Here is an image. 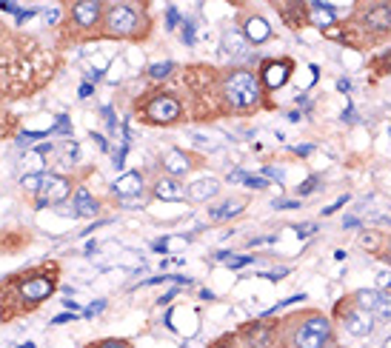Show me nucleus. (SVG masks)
<instances>
[{"label": "nucleus", "instance_id": "obj_5", "mask_svg": "<svg viewBox=\"0 0 391 348\" xmlns=\"http://www.w3.org/2000/svg\"><path fill=\"white\" fill-rule=\"evenodd\" d=\"M69 192H72V186H69L66 178H60V174H43V183L37 189V203L40 206L60 203V200L69 197Z\"/></svg>", "mask_w": 391, "mask_h": 348}, {"label": "nucleus", "instance_id": "obj_20", "mask_svg": "<svg viewBox=\"0 0 391 348\" xmlns=\"http://www.w3.org/2000/svg\"><path fill=\"white\" fill-rule=\"evenodd\" d=\"M243 211V203L240 200H226L220 208H211L208 214L214 217V220H226V217H234V214H240Z\"/></svg>", "mask_w": 391, "mask_h": 348}, {"label": "nucleus", "instance_id": "obj_1", "mask_svg": "<svg viewBox=\"0 0 391 348\" xmlns=\"http://www.w3.org/2000/svg\"><path fill=\"white\" fill-rule=\"evenodd\" d=\"M223 92H226V100L237 109H248L257 103L260 98V86L254 80V74L248 72H232L226 77V86H223Z\"/></svg>", "mask_w": 391, "mask_h": 348}, {"label": "nucleus", "instance_id": "obj_25", "mask_svg": "<svg viewBox=\"0 0 391 348\" xmlns=\"http://www.w3.org/2000/svg\"><path fill=\"white\" fill-rule=\"evenodd\" d=\"M40 138H49V132H23V135L18 138V146H29V143H34V140H40Z\"/></svg>", "mask_w": 391, "mask_h": 348}, {"label": "nucleus", "instance_id": "obj_30", "mask_svg": "<svg viewBox=\"0 0 391 348\" xmlns=\"http://www.w3.org/2000/svg\"><path fill=\"white\" fill-rule=\"evenodd\" d=\"M98 348H128L123 340H106V342H100Z\"/></svg>", "mask_w": 391, "mask_h": 348}, {"label": "nucleus", "instance_id": "obj_13", "mask_svg": "<svg viewBox=\"0 0 391 348\" xmlns=\"http://www.w3.org/2000/svg\"><path fill=\"white\" fill-rule=\"evenodd\" d=\"M243 32H246V40L248 43H263V40H269L272 37V26L263 20V18H248L246 20V26H243Z\"/></svg>", "mask_w": 391, "mask_h": 348}, {"label": "nucleus", "instance_id": "obj_33", "mask_svg": "<svg viewBox=\"0 0 391 348\" xmlns=\"http://www.w3.org/2000/svg\"><path fill=\"white\" fill-rule=\"evenodd\" d=\"M69 320H77V317H74V314H58L52 323H55V326H63V323H69Z\"/></svg>", "mask_w": 391, "mask_h": 348}, {"label": "nucleus", "instance_id": "obj_28", "mask_svg": "<svg viewBox=\"0 0 391 348\" xmlns=\"http://www.w3.org/2000/svg\"><path fill=\"white\" fill-rule=\"evenodd\" d=\"M314 189H317V178H309L306 186H300V189H297V194H300V197H303V194H312Z\"/></svg>", "mask_w": 391, "mask_h": 348}, {"label": "nucleus", "instance_id": "obj_12", "mask_svg": "<svg viewBox=\"0 0 391 348\" xmlns=\"http://www.w3.org/2000/svg\"><path fill=\"white\" fill-rule=\"evenodd\" d=\"M217 192H220V183H217L214 178H200V180H194V183L189 186V197L197 200V203L211 200Z\"/></svg>", "mask_w": 391, "mask_h": 348}, {"label": "nucleus", "instance_id": "obj_36", "mask_svg": "<svg viewBox=\"0 0 391 348\" xmlns=\"http://www.w3.org/2000/svg\"><path fill=\"white\" fill-rule=\"evenodd\" d=\"M89 95H92V86L83 83V86H80V98H89Z\"/></svg>", "mask_w": 391, "mask_h": 348}, {"label": "nucleus", "instance_id": "obj_38", "mask_svg": "<svg viewBox=\"0 0 391 348\" xmlns=\"http://www.w3.org/2000/svg\"><path fill=\"white\" fill-rule=\"evenodd\" d=\"M383 348H391V334L385 337V345H383Z\"/></svg>", "mask_w": 391, "mask_h": 348}, {"label": "nucleus", "instance_id": "obj_17", "mask_svg": "<svg viewBox=\"0 0 391 348\" xmlns=\"http://www.w3.org/2000/svg\"><path fill=\"white\" fill-rule=\"evenodd\" d=\"M74 214H80V217H95L98 214V203L86 189H77V194H74Z\"/></svg>", "mask_w": 391, "mask_h": 348}, {"label": "nucleus", "instance_id": "obj_34", "mask_svg": "<svg viewBox=\"0 0 391 348\" xmlns=\"http://www.w3.org/2000/svg\"><path fill=\"white\" fill-rule=\"evenodd\" d=\"M312 232H314V226H312V223H306V226H300V229H297V234H300V237H309Z\"/></svg>", "mask_w": 391, "mask_h": 348}, {"label": "nucleus", "instance_id": "obj_10", "mask_svg": "<svg viewBox=\"0 0 391 348\" xmlns=\"http://www.w3.org/2000/svg\"><path fill=\"white\" fill-rule=\"evenodd\" d=\"M20 294L26 300H32V302H40V300H46L52 294V283L46 277H32V280H26L20 286Z\"/></svg>", "mask_w": 391, "mask_h": 348}, {"label": "nucleus", "instance_id": "obj_18", "mask_svg": "<svg viewBox=\"0 0 391 348\" xmlns=\"http://www.w3.org/2000/svg\"><path fill=\"white\" fill-rule=\"evenodd\" d=\"M272 345V331L266 326H254L248 331V348H269Z\"/></svg>", "mask_w": 391, "mask_h": 348}, {"label": "nucleus", "instance_id": "obj_31", "mask_svg": "<svg viewBox=\"0 0 391 348\" xmlns=\"http://www.w3.org/2000/svg\"><path fill=\"white\" fill-rule=\"evenodd\" d=\"M103 306H106V302H103V300H100V302H95V306H89V309H86V312H83V314H86V317H95V314H98V312H103Z\"/></svg>", "mask_w": 391, "mask_h": 348}, {"label": "nucleus", "instance_id": "obj_2", "mask_svg": "<svg viewBox=\"0 0 391 348\" xmlns=\"http://www.w3.org/2000/svg\"><path fill=\"white\" fill-rule=\"evenodd\" d=\"M331 340V326L326 317L314 314L294 331V348H326Z\"/></svg>", "mask_w": 391, "mask_h": 348}, {"label": "nucleus", "instance_id": "obj_26", "mask_svg": "<svg viewBox=\"0 0 391 348\" xmlns=\"http://www.w3.org/2000/svg\"><path fill=\"white\" fill-rule=\"evenodd\" d=\"M220 260H226V263L232 266V269H243V266H248L251 263V257H223V254H217Z\"/></svg>", "mask_w": 391, "mask_h": 348}, {"label": "nucleus", "instance_id": "obj_11", "mask_svg": "<svg viewBox=\"0 0 391 348\" xmlns=\"http://www.w3.org/2000/svg\"><path fill=\"white\" fill-rule=\"evenodd\" d=\"M189 192L183 189V183H178L175 178H163L157 186H154V197L157 200H168V203H175V200H183Z\"/></svg>", "mask_w": 391, "mask_h": 348}, {"label": "nucleus", "instance_id": "obj_15", "mask_svg": "<svg viewBox=\"0 0 391 348\" xmlns=\"http://www.w3.org/2000/svg\"><path fill=\"white\" fill-rule=\"evenodd\" d=\"M263 80H266V86L269 89H277V86H283L286 80H289V63H277V60H269L266 66H263Z\"/></svg>", "mask_w": 391, "mask_h": 348}, {"label": "nucleus", "instance_id": "obj_37", "mask_svg": "<svg viewBox=\"0 0 391 348\" xmlns=\"http://www.w3.org/2000/svg\"><path fill=\"white\" fill-rule=\"evenodd\" d=\"M294 152H297V154H309V152H312V146H297Z\"/></svg>", "mask_w": 391, "mask_h": 348}, {"label": "nucleus", "instance_id": "obj_4", "mask_svg": "<svg viewBox=\"0 0 391 348\" xmlns=\"http://www.w3.org/2000/svg\"><path fill=\"white\" fill-rule=\"evenodd\" d=\"M357 302H360V309L369 312L371 317L383 320V323H391V294H383V291H357Z\"/></svg>", "mask_w": 391, "mask_h": 348}, {"label": "nucleus", "instance_id": "obj_24", "mask_svg": "<svg viewBox=\"0 0 391 348\" xmlns=\"http://www.w3.org/2000/svg\"><path fill=\"white\" fill-rule=\"evenodd\" d=\"M20 183H23V189L37 192V189H40V183H43V174H26V178H23Z\"/></svg>", "mask_w": 391, "mask_h": 348}, {"label": "nucleus", "instance_id": "obj_22", "mask_svg": "<svg viewBox=\"0 0 391 348\" xmlns=\"http://www.w3.org/2000/svg\"><path fill=\"white\" fill-rule=\"evenodd\" d=\"M312 20L317 26H331L334 23V9L331 6H323V4H312Z\"/></svg>", "mask_w": 391, "mask_h": 348}, {"label": "nucleus", "instance_id": "obj_35", "mask_svg": "<svg viewBox=\"0 0 391 348\" xmlns=\"http://www.w3.org/2000/svg\"><path fill=\"white\" fill-rule=\"evenodd\" d=\"M277 208H297L300 203H294V200H280V203H274Z\"/></svg>", "mask_w": 391, "mask_h": 348}, {"label": "nucleus", "instance_id": "obj_23", "mask_svg": "<svg viewBox=\"0 0 391 348\" xmlns=\"http://www.w3.org/2000/svg\"><path fill=\"white\" fill-rule=\"evenodd\" d=\"M171 69H175V63H171V60H166V63H154V66H149V77L160 80V77L171 74Z\"/></svg>", "mask_w": 391, "mask_h": 348}, {"label": "nucleus", "instance_id": "obj_8", "mask_svg": "<svg viewBox=\"0 0 391 348\" xmlns=\"http://www.w3.org/2000/svg\"><path fill=\"white\" fill-rule=\"evenodd\" d=\"M112 192L117 197H140L143 194V174L140 171H126L112 183Z\"/></svg>", "mask_w": 391, "mask_h": 348}, {"label": "nucleus", "instance_id": "obj_9", "mask_svg": "<svg viewBox=\"0 0 391 348\" xmlns=\"http://www.w3.org/2000/svg\"><path fill=\"white\" fill-rule=\"evenodd\" d=\"M72 18H74L77 26L89 29V26H95L98 18H100V4H98V0H80V4L72 6Z\"/></svg>", "mask_w": 391, "mask_h": 348}, {"label": "nucleus", "instance_id": "obj_7", "mask_svg": "<svg viewBox=\"0 0 391 348\" xmlns=\"http://www.w3.org/2000/svg\"><path fill=\"white\" fill-rule=\"evenodd\" d=\"M343 326H345V331L354 334V337H369L374 331V317L369 312H363V309H354V312H345Z\"/></svg>", "mask_w": 391, "mask_h": 348}, {"label": "nucleus", "instance_id": "obj_29", "mask_svg": "<svg viewBox=\"0 0 391 348\" xmlns=\"http://www.w3.org/2000/svg\"><path fill=\"white\" fill-rule=\"evenodd\" d=\"M377 286L380 288H391V272H380L377 274Z\"/></svg>", "mask_w": 391, "mask_h": 348}, {"label": "nucleus", "instance_id": "obj_19", "mask_svg": "<svg viewBox=\"0 0 391 348\" xmlns=\"http://www.w3.org/2000/svg\"><path fill=\"white\" fill-rule=\"evenodd\" d=\"M243 183V186H248V189H266L269 183L263 180V178H254V174H246V171H229V183Z\"/></svg>", "mask_w": 391, "mask_h": 348}, {"label": "nucleus", "instance_id": "obj_6", "mask_svg": "<svg viewBox=\"0 0 391 348\" xmlns=\"http://www.w3.org/2000/svg\"><path fill=\"white\" fill-rule=\"evenodd\" d=\"M146 114H149L152 123H171V120L180 117V103L175 98H168V95H160V98L149 100Z\"/></svg>", "mask_w": 391, "mask_h": 348}, {"label": "nucleus", "instance_id": "obj_39", "mask_svg": "<svg viewBox=\"0 0 391 348\" xmlns=\"http://www.w3.org/2000/svg\"><path fill=\"white\" fill-rule=\"evenodd\" d=\"M20 348H34V345H20Z\"/></svg>", "mask_w": 391, "mask_h": 348}, {"label": "nucleus", "instance_id": "obj_27", "mask_svg": "<svg viewBox=\"0 0 391 348\" xmlns=\"http://www.w3.org/2000/svg\"><path fill=\"white\" fill-rule=\"evenodd\" d=\"M183 40H186V46L194 43V23L192 20H186V26H183Z\"/></svg>", "mask_w": 391, "mask_h": 348}, {"label": "nucleus", "instance_id": "obj_21", "mask_svg": "<svg viewBox=\"0 0 391 348\" xmlns=\"http://www.w3.org/2000/svg\"><path fill=\"white\" fill-rule=\"evenodd\" d=\"M243 43H246V40H243L237 32H226V34H223V52L237 58V55H243V49H246Z\"/></svg>", "mask_w": 391, "mask_h": 348}, {"label": "nucleus", "instance_id": "obj_16", "mask_svg": "<svg viewBox=\"0 0 391 348\" xmlns=\"http://www.w3.org/2000/svg\"><path fill=\"white\" fill-rule=\"evenodd\" d=\"M163 168L178 178V174H186V171L192 168V163H189V157H186L180 149H171V152L163 154Z\"/></svg>", "mask_w": 391, "mask_h": 348}, {"label": "nucleus", "instance_id": "obj_3", "mask_svg": "<svg viewBox=\"0 0 391 348\" xmlns=\"http://www.w3.org/2000/svg\"><path fill=\"white\" fill-rule=\"evenodd\" d=\"M106 29L117 37H128L140 29V15L132 6H112L106 15Z\"/></svg>", "mask_w": 391, "mask_h": 348}, {"label": "nucleus", "instance_id": "obj_32", "mask_svg": "<svg viewBox=\"0 0 391 348\" xmlns=\"http://www.w3.org/2000/svg\"><path fill=\"white\" fill-rule=\"evenodd\" d=\"M178 20H180L178 9H168V23H166V26H168V29H175V26H178Z\"/></svg>", "mask_w": 391, "mask_h": 348}, {"label": "nucleus", "instance_id": "obj_14", "mask_svg": "<svg viewBox=\"0 0 391 348\" xmlns=\"http://www.w3.org/2000/svg\"><path fill=\"white\" fill-rule=\"evenodd\" d=\"M366 26L374 29V32H388L391 29V6H374L363 15Z\"/></svg>", "mask_w": 391, "mask_h": 348}]
</instances>
